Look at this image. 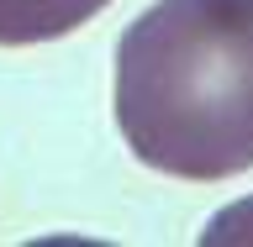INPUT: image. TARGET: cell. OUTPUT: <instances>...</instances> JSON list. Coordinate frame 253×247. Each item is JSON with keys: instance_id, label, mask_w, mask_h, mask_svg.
<instances>
[{"instance_id": "obj_1", "label": "cell", "mask_w": 253, "mask_h": 247, "mask_svg": "<svg viewBox=\"0 0 253 247\" xmlns=\"http://www.w3.org/2000/svg\"><path fill=\"white\" fill-rule=\"evenodd\" d=\"M116 126L158 174L253 169V0H158L116 42Z\"/></svg>"}, {"instance_id": "obj_2", "label": "cell", "mask_w": 253, "mask_h": 247, "mask_svg": "<svg viewBox=\"0 0 253 247\" xmlns=\"http://www.w3.org/2000/svg\"><path fill=\"white\" fill-rule=\"evenodd\" d=\"M111 0H0V47L53 42L63 32L84 27Z\"/></svg>"}]
</instances>
